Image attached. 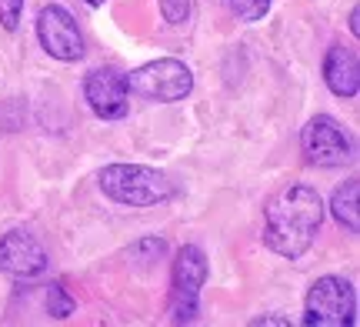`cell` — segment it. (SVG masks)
<instances>
[{"mask_svg":"<svg viewBox=\"0 0 360 327\" xmlns=\"http://www.w3.org/2000/svg\"><path fill=\"white\" fill-rule=\"evenodd\" d=\"M323 204L321 194L307 184H290L274 194L264 210V244L281 257H304L321 231Z\"/></svg>","mask_w":360,"mask_h":327,"instance_id":"6da1fadb","label":"cell"},{"mask_svg":"<svg viewBox=\"0 0 360 327\" xmlns=\"http://www.w3.org/2000/svg\"><path fill=\"white\" fill-rule=\"evenodd\" d=\"M101 191L124 207H157L174 194V184L143 164H110L101 170Z\"/></svg>","mask_w":360,"mask_h":327,"instance_id":"7a4b0ae2","label":"cell"},{"mask_svg":"<svg viewBox=\"0 0 360 327\" xmlns=\"http://www.w3.org/2000/svg\"><path fill=\"white\" fill-rule=\"evenodd\" d=\"M354 314H357V297H354L350 281L334 274L314 281V288L307 290V304H304V324L350 327L357 321Z\"/></svg>","mask_w":360,"mask_h":327,"instance_id":"3957f363","label":"cell"},{"mask_svg":"<svg viewBox=\"0 0 360 327\" xmlns=\"http://www.w3.org/2000/svg\"><path fill=\"white\" fill-rule=\"evenodd\" d=\"M130 94L147 97V101H160V104H174L184 101L193 91V74L184 60L164 57V60H150V64L137 67L127 77Z\"/></svg>","mask_w":360,"mask_h":327,"instance_id":"277c9868","label":"cell"},{"mask_svg":"<svg viewBox=\"0 0 360 327\" xmlns=\"http://www.w3.org/2000/svg\"><path fill=\"white\" fill-rule=\"evenodd\" d=\"M204 281H207L204 250L193 248V244L180 248L177 261H174V277H170V321L174 324H191L197 317Z\"/></svg>","mask_w":360,"mask_h":327,"instance_id":"5b68a950","label":"cell"},{"mask_svg":"<svg viewBox=\"0 0 360 327\" xmlns=\"http://www.w3.org/2000/svg\"><path fill=\"white\" fill-rule=\"evenodd\" d=\"M304 154H307L310 164H317V167H340V164H347L354 158V144H350V137L344 134V127L337 124L334 117H327V114H317V117H310V124L304 127Z\"/></svg>","mask_w":360,"mask_h":327,"instance_id":"8992f818","label":"cell"},{"mask_svg":"<svg viewBox=\"0 0 360 327\" xmlns=\"http://www.w3.org/2000/svg\"><path fill=\"white\" fill-rule=\"evenodd\" d=\"M37 37L44 44V51L57 57V60H64V64L84 57V37L77 30V20L57 4L44 7L37 13Z\"/></svg>","mask_w":360,"mask_h":327,"instance_id":"52a82bcc","label":"cell"},{"mask_svg":"<svg viewBox=\"0 0 360 327\" xmlns=\"http://www.w3.org/2000/svg\"><path fill=\"white\" fill-rule=\"evenodd\" d=\"M84 97H87L90 110L103 120H120L127 114L130 104V87L127 74H120L117 67H97L90 70L84 80Z\"/></svg>","mask_w":360,"mask_h":327,"instance_id":"ba28073f","label":"cell"},{"mask_svg":"<svg viewBox=\"0 0 360 327\" xmlns=\"http://www.w3.org/2000/svg\"><path fill=\"white\" fill-rule=\"evenodd\" d=\"M47 250L27 231H7L0 237V271L11 277H37L47 271Z\"/></svg>","mask_w":360,"mask_h":327,"instance_id":"9c48e42d","label":"cell"},{"mask_svg":"<svg viewBox=\"0 0 360 327\" xmlns=\"http://www.w3.org/2000/svg\"><path fill=\"white\" fill-rule=\"evenodd\" d=\"M323 80H327V87H330L337 97H357V91H360L357 51L334 44V47L327 51V60H323Z\"/></svg>","mask_w":360,"mask_h":327,"instance_id":"30bf717a","label":"cell"},{"mask_svg":"<svg viewBox=\"0 0 360 327\" xmlns=\"http://www.w3.org/2000/svg\"><path fill=\"white\" fill-rule=\"evenodd\" d=\"M357 191H360V184H357V177H354V181H347L344 187H337L334 200H330L334 217L347 227L350 234H357V227H360V221H357Z\"/></svg>","mask_w":360,"mask_h":327,"instance_id":"8fae6325","label":"cell"},{"mask_svg":"<svg viewBox=\"0 0 360 327\" xmlns=\"http://www.w3.org/2000/svg\"><path fill=\"white\" fill-rule=\"evenodd\" d=\"M231 11L237 13V20L257 24V20H264V13L270 11V0H231Z\"/></svg>","mask_w":360,"mask_h":327,"instance_id":"7c38bea8","label":"cell"},{"mask_svg":"<svg viewBox=\"0 0 360 327\" xmlns=\"http://www.w3.org/2000/svg\"><path fill=\"white\" fill-rule=\"evenodd\" d=\"M47 311H51L53 317H67L70 311H74V297L67 294V288L57 281V284H51V290H47Z\"/></svg>","mask_w":360,"mask_h":327,"instance_id":"4fadbf2b","label":"cell"},{"mask_svg":"<svg viewBox=\"0 0 360 327\" xmlns=\"http://www.w3.org/2000/svg\"><path fill=\"white\" fill-rule=\"evenodd\" d=\"M191 11L193 4L191 0H160V13H164V20L167 24H187L191 20Z\"/></svg>","mask_w":360,"mask_h":327,"instance_id":"5bb4252c","label":"cell"},{"mask_svg":"<svg viewBox=\"0 0 360 327\" xmlns=\"http://www.w3.org/2000/svg\"><path fill=\"white\" fill-rule=\"evenodd\" d=\"M20 13H24V0H0V24L7 30H17Z\"/></svg>","mask_w":360,"mask_h":327,"instance_id":"9a60e30c","label":"cell"},{"mask_svg":"<svg viewBox=\"0 0 360 327\" xmlns=\"http://www.w3.org/2000/svg\"><path fill=\"white\" fill-rule=\"evenodd\" d=\"M357 7H354V11H350V30H354V34H357Z\"/></svg>","mask_w":360,"mask_h":327,"instance_id":"2e32d148","label":"cell"},{"mask_svg":"<svg viewBox=\"0 0 360 327\" xmlns=\"http://www.w3.org/2000/svg\"><path fill=\"white\" fill-rule=\"evenodd\" d=\"M84 4H90V7H101L103 0H84Z\"/></svg>","mask_w":360,"mask_h":327,"instance_id":"e0dca14e","label":"cell"}]
</instances>
